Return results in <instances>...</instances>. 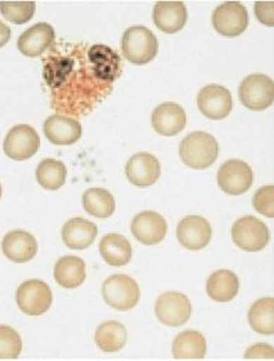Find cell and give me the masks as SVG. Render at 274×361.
<instances>
[{
    "label": "cell",
    "mask_w": 274,
    "mask_h": 361,
    "mask_svg": "<svg viewBox=\"0 0 274 361\" xmlns=\"http://www.w3.org/2000/svg\"><path fill=\"white\" fill-rule=\"evenodd\" d=\"M62 45L45 60V83L52 92V105L58 114L79 116L89 114L112 92L121 75L119 54L107 45Z\"/></svg>",
    "instance_id": "1"
},
{
    "label": "cell",
    "mask_w": 274,
    "mask_h": 361,
    "mask_svg": "<svg viewBox=\"0 0 274 361\" xmlns=\"http://www.w3.org/2000/svg\"><path fill=\"white\" fill-rule=\"evenodd\" d=\"M179 157L185 166L192 169H206L219 157V145L206 132H193L187 135L179 146Z\"/></svg>",
    "instance_id": "2"
},
{
    "label": "cell",
    "mask_w": 274,
    "mask_h": 361,
    "mask_svg": "<svg viewBox=\"0 0 274 361\" xmlns=\"http://www.w3.org/2000/svg\"><path fill=\"white\" fill-rule=\"evenodd\" d=\"M123 54L134 65H146L158 53V40L152 31L144 26H132L124 32L121 40Z\"/></svg>",
    "instance_id": "3"
},
{
    "label": "cell",
    "mask_w": 274,
    "mask_h": 361,
    "mask_svg": "<svg viewBox=\"0 0 274 361\" xmlns=\"http://www.w3.org/2000/svg\"><path fill=\"white\" fill-rule=\"evenodd\" d=\"M102 297L112 309L129 311L138 305L141 298V289L133 278L124 274H118L104 280Z\"/></svg>",
    "instance_id": "4"
},
{
    "label": "cell",
    "mask_w": 274,
    "mask_h": 361,
    "mask_svg": "<svg viewBox=\"0 0 274 361\" xmlns=\"http://www.w3.org/2000/svg\"><path fill=\"white\" fill-rule=\"evenodd\" d=\"M241 104L252 111H263L274 102L273 79L264 74L244 78L238 88Z\"/></svg>",
    "instance_id": "5"
},
{
    "label": "cell",
    "mask_w": 274,
    "mask_h": 361,
    "mask_svg": "<svg viewBox=\"0 0 274 361\" xmlns=\"http://www.w3.org/2000/svg\"><path fill=\"white\" fill-rule=\"evenodd\" d=\"M15 302L18 309L26 315H43L52 306V290L42 280H27L18 286Z\"/></svg>",
    "instance_id": "6"
},
{
    "label": "cell",
    "mask_w": 274,
    "mask_h": 361,
    "mask_svg": "<svg viewBox=\"0 0 274 361\" xmlns=\"http://www.w3.org/2000/svg\"><path fill=\"white\" fill-rule=\"evenodd\" d=\"M232 239L238 248L244 252H259L270 240L269 228L264 222L252 216H246L235 222L232 227Z\"/></svg>",
    "instance_id": "7"
},
{
    "label": "cell",
    "mask_w": 274,
    "mask_h": 361,
    "mask_svg": "<svg viewBox=\"0 0 274 361\" xmlns=\"http://www.w3.org/2000/svg\"><path fill=\"white\" fill-rule=\"evenodd\" d=\"M211 20L215 30L225 38H236L249 26L247 9L238 1L223 3L215 9Z\"/></svg>",
    "instance_id": "8"
},
{
    "label": "cell",
    "mask_w": 274,
    "mask_h": 361,
    "mask_svg": "<svg viewBox=\"0 0 274 361\" xmlns=\"http://www.w3.org/2000/svg\"><path fill=\"white\" fill-rule=\"evenodd\" d=\"M40 147V138L37 130L27 126L20 124L8 132L3 149L8 158L15 161H23L32 158Z\"/></svg>",
    "instance_id": "9"
},
{
    "label": "cell",
    "mask_w": 274,
    "mask_h": 361,
    "mask_svg": "<svg viewBox=\"0 0 274 361\" xmlns=\"http://www.w3.org/2000/svg\"><path fill=\"white\" fill-rule=\"evenodd\" d=\"M155 312L160 323L166 326H182L192 314V305L185 294L178 292L163 293L157 298Z\"/></svg>",
    "instance_id": "10"
},
{
    "label": "cell",
    "mask_w": 274,
    "mask_h": 361,
    "mask_svg": "<svg viewBox=\"0 0 274 361\" xmlns=\"http://www.w3.org/2000/svg\"><path fill=\"white\" fill-rule=\"evenodd\" d=\"M254 174L247 163L238 159L225 161L218 172V185L230 195H242L252 186Z\"/></svg>",
    "instance_id": "11"
},
{
    "label": "cell",
    "mask_w": 274,
    "mask_h": 361,
    "mask_svg": "<svg viewBox=\"0 0 274 361\" xmlns=\"http://www.w3.org/2000/svg\"><path fill=\"white\" fill-rule=\"evenodd\" d=\"M197 106L201 114L211 121L225 119L233 107L230 90L218 84L204 87L197 96Z\"/></svg>",
    "instance_id": "12"
},
{
    "label": "cell",
    "mask_w": 274,
    "mask_h": 361,
    "mask_svg": "<svg viewBox=\"0 0 274 361\" xmlns=\"http://www.w3.org/2000/svg\"><path fill=\"white\" fill-rule=\"evenodd\" d=\"M126 178L138 188H149L155 185L161 174V166L156 157L149 152L135 154L127 160Z\"/></svg>",
    "instance_id": "13"
},
{
    "label": "cell",
    "mask_w": 274,
    "mask_h": 361,
    "mask_svg": "<svg viewBox=\"0 0 274 361\" xmlns=\"http://www.w3.org/2000/svg\"><path fill=\"white\" fill-rule=\"evenodd\" d=\"M213 230L208 219L201 216H188L179 222L177 238L182 247L189 250L206 248L211 240Z\"/></svg>",
    "instance_id": "14"
},
{
    "label": "cell",
    "mask_w": 274,
    "mask_h": 361,
    "mask_svg": "<svg viewBox=\"0 0 274 361\" xmlns=\"http://www.w3.org/2000/svg\"><path fill=\"white\" fill-rule=\"evenodd\" d=\"M168 233L166 221L156 212H142L134 217L132 233L137 240L144 245H156L165 239Z\"/></svg>",
    "instance_id": "15"
},
{
    "label": "cell",
    "mask_w": 274,
    "mask_h": 361,
    "mask_svg": "<svg viewBox=\"0 0 274 361\" xmlns=\"http://www.w3.org/2000/svg\"><path fill=\"white\" fill-rule=\"evenodd\" d=\"M56 32L49 23H39L23 32L17 40V48L26 57L35 59L51 48Z\"/></svg>",
    "instance_id": "16"
},
{
    "label": "cell",
    "mask_w": 274,
    "mask_h": 361,
    "mask_svg": "<svg viewBox=\"0 0 274 361\" xmlns=\"http://www.w3.org/2000/svg\"><path fill=\"white\" fill-rule=\"evenodd\" d=\"M1 249L9 261L15 264H26L37 256V239L27 231L15 230L4 236Z\"/></svg>",
    "instance_id": "17"
},
{
    "label": "cell",
    "mask_w": 274,
    "mask_h": 361,
    "mask_svg": "<svg viewBox=\"0 0 274 361\" xmlns=\"http://www.w3.org/2000/svg\"><path fill=\"white\" fill-rule=\"evenodd\" d=\"M151 121L158 135L173 137L179 135L185 128L187 115L182 106L174 102H166L156 107Z\"/></svg>",
    "instance_id": "18"
},
{
    "label": "cell",
    "mask_w": 274,
    "mask_h": 361,
    "mask_svg": "<svg viewBox=\"0 0 274 361\" xmlns=\"http://www.w3.org/2000/svg\"><path fill=\"white\" fill-rule=\"evenodd\" d=\"M188 20V11L183 1H157L154 8V23L158 30L175 34L182 30Z\"/></svg>",
    "instance_id": "19"
},
{
    "label": "cell",
    "mask_w": 274,
    "mask_h": 361,
    "mask_svg": "<svg viewBox=\"0 0 274 361\" xmlns=\"http://www.w3.org/2000/svg\"><path fill=\"white\" fill-rule=\"evenodd\" d=\"M44 135L53 145L67 146L82 138V124L76 119L62 115H52L44 123Z\"/></svg>",
    "instance_id": "20"
},
{
    "label": "cell",
    "mask_w": 274,
    "mask_h": 361,
    "mask_svg": "<svg viewBox=\"0 0 274 361\" xmlns=\"http://www.w3.org/2000/svg\"><path fill=\"white\" fill-rule=\"evenodd\" d=\"M98 235L96 226L88 219H71L62 227L61 236L66 247L75 250L89 248Z\"/></svg>",
    "instance_id": "21"
},
{
    "label": "cell",
    "mask_w": 274,
    "mask_h": 361,
    "mask_svg": "<svg viewBox=\"0 0 274 361\" xmlns=\"http://www.w3.org/2000/svg\"><path fill=\"white\" fill-rule=\"evenodd\" d=\"M99 253L110 266H125L132 259L133 249L125 236L120 233H107L99 243Z\"/></svg>",
    "instance_id": "22"
},
{
    "label": "cell",
    "mask_w": 274,
    "mask_h": 361,
    "mask_svg": "<svg viewBox=\"0 0 274 361\" xmlns=\"http://www.w3.org/2000/svg\"><path fill=\"white\" fill-rule=\"evenodd\" d=\"M206 350V339L200 331H182L173 342V355L178 360H200L205 357Z\"/></svg>",
    "instance_id": "23"
},
{
    "label": "cell",
    "mask_w": 274,
    "mask_h": 361,
    "mask_svg": "<svg viewBox=\"0 0 274 361\" xmlns=\"http://www.w3.org/2000/svg\"><path fill=\"white\" fill-rule=\"evenodd\" d=\"M54 279L61 286L75 289L87 279V264L80 257H62L54 266Z\"/></svg>",
    "instance_id": "24"
},
{
    "label": "cell",
    "mask_w": 274,
    "mask_h": 361,
    "mask_svg": "<svg viewBox=\"0 0 274 361\" xmlns=\"http://www.w3.org/2000/svg\"><path fill=\"white\" fill-rule=\"evenodd\" d=\"M239 290V280L235 272L219 270L211 274L206 283V292L216 302H230L236 298Z\"/></svg>",
    "instance_id": "25"
},
{
    "label": "cell",
    "mask_w": 274,
    "mask_h": 361,
    "mask_svg": "<svg viewBox=\"0 0 274 361\" xmlns=\"http://www.w3.org/2000/svg\"><path fill=\"white\" fill-rule=\"evenodd\" d=\"M96 345L104 353H118L124 348L127 341L125 326L119 322H106L96 328Z\"/></svg>",
    "instance_id": "26"
},
{
    "label": "cell",
    "mask_w": 274,
    "mask_h": 361,
    "mask_svg": "<svg viewBox=\"0 0 274 361\" xmlns=\"http://www.w3.org/2000/svg\"><path fill=\"white\" fill-rule=\"evenodd\" d=\"M82 207L96 219H108L115 213L116 202L108 190L89 188L82 195Z\"/></svg>",
    "instance_id": "27"
},
{
    "label": "cell",
    "mask_w": 274,
    "mask_h": 361,
    "mask_svg": "<svg viewBox=\"0 0 274 361\" xmlns=\"http://www.w3.org/2000/svg\"><path fill=\"white\" fill-rule=\"evenodd\" d=\"M249 324L251 329L263 336H273L274 333V300L266 297L255 302L249 310Z\"/></svg>",
    "instance_id": "28"
},
{
    "label": "cell",
    "mask_w": 274,
    "mask_h": 361,
    "mask_svg": "<svg viewBox=\"0 0 274 361\" xmlns=\"http://www.w3.org/2000/svg\"><path fill=\"white\" fill-rule=\"evenodd\" d=\"M67 168L56 159H45L37 168V183L48 191H56L66 182Z\"/></svg>",
    "instance_id": "29"
},
{
    "label": "cell",
    "mask_w": 274,
    "mask_h": 361,
    "mask_svg": "<svg viewBox=\"0 0 274 361\" xmlns=\"http://www.w3.org/2000/svg\"><path fill=\"white\" fill-rule=\"evenodd\" d=\"M35 1H0V13L15 25L29 23L35 15Z\"/></svg>",
    "instance_id": "30"
},
{
    "label": "cell",
    "mask_w": 274,
    "mask_h": 361,
    "mask_svg": "<svg viewBox=\"0 0 274 361\" xmlns=\"http://www.w3.org/2000/svg\"><path fill=\"white\" fill-rule=\"evenodd\" d=\"M23 353V339L8 325H0V360L17 359Z\"/></svg>",
    "instance_id": "31"
},
{
    "label": "cell",
    "mask_w": 274,
    "mask_h": 361,
    "mask_svg": "<svg viewBox=\"0 0 274 361\" xmlns=\"http://www.w3.org/2000/svg\"><path fill=\"white\" fill-rule=\"evenodd\" d=\"M252 204L254 208L259 212L260 214L266 216L268 219L274 217V188L270 186H264L259 188L255 195L252 197Z\"/></svg>",
    "instance_id": "32"
},
{
    "label": "cell",
    "mask_w": 274,
    "mask_h": 361,
    "mask_svg": "<svg viewBox=\"0 0 274 361\" xmlns=\"http://www.w3.org/2000/svg\"><path fill=\"white\" fill-rule=\"evenodd\" d=\"M255 15L260 23L269 27L274 26L273 1H256L255 3Z\"/></svg>",
    "instance_id": "33"
},
{
    "label": "cell",
    "mask_w": 274,
    "mask_h": 361,
    "mask_svg": "<svg viewBox=\"0 0 274 361\" xmlns=\"http://www.w3.org/2000/svg\"><path fill=\"white\" fill-rule=\"evenodd\" d=\"M274 350L270 345H255L244 354V359H273Z\"/></svg>",
    "instance_id": "34"
},
{
    "label": "cell",
    "mask_w": 274,
    "mask_h": 361,
    "mask_svg": "<svg viewBox=\"0 0 274 361\" xmlns=\"http://www.w3.org/2000/svg\"><path fill=\"white\" fill-rule=\"evenodd\" d=\"M9 39H11V27L6 23H1L0 20V48L7 44Z\"/></svg>",
    "instance_id": "35"
},
{
    "label": "cell",
    "mask_w": 274,
    "mask_h": 361,
    "mask_svg": "<svg viewBox=\"0 0 274 361\" xmlns=\"http://www.w3.org/2000/svg\"><path fill=\"white\" fill-rule=\"evenodd\" d=\"M1 195H3V188H1V183H0V199H1Z\"/></svg>",
    "instance_id": "36"
}]
</instances>
